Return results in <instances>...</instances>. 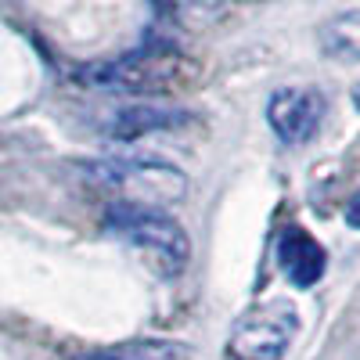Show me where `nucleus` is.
<instances>
[{
  "label": "nucleus",
  "instance_id": "obj_6",
  "mask_svg": "<svg viewBox=\"0 0 360 360\" xmlns=\"http://www.w3.org/2000/svg\"><path fill=\"white\" fill-rule=\"evenodd\" d=\"M278 263L281 274L295 285V288H310L324 278L328 266V252L317 238L303 227H285L278 238Z\"/></svg>",
  "mask_w": 360,
  "mask_h": 360
},
{
  "label": "nucleus",
  "instance_id": "obj_3",
  "mask_svg": "<svg viewBox=\"0 0 360 360\" xmlns=\"http://www.w3.org/2000/svg\"><path fill=\"white\" fill-rule=\"evenodd\" d=\"M195 76V65L173 47H141L130 51L115 62L90 65L79 72V79L94 90H115V94H169V90L184 86Z\"/></svg>",
  "mask_w": 360,
  "mask_h": 360
},
{
  "label": "nucleus",
  "instance_id": "obj_5",
  "mask_svg": "<svg viewBox=\"0 0 360 360\" xmlns=\"http://www.w3.org/2000/svg\"><path fill=\"white\" fill-rule=\"evenodd\" d=\"M324 119V94L314 86H281L266 101V123L288 148L307 144Z\"/></svg>",
  "mask_w": 360,
  "mask_h": 360
},
{
  "label": "nucleus",
  "instance_id": "obj_1",
  "mask_svg": "<svg viewBox=\"0 0 360 360\" xmlns=\"http://www.w3.org/2000/svg\"><path fill=\"white\" fill-rule=\"evenodd\" d=\"M83 176L98 191L112 195L119 205H152L173 209L188 195V176L176 166L152 162V159H98L83 162Z\"/></svg>",
  "mask_w": 360,
  "mask_h": 360
},
{
  "label": "nucleus",
  "instance_id": "obj_11",
  "mask_svg": "<svg viewBox=\"0 0 360 360\" xmlns=\"http://www.w3.org/2000/svg\"><path fill=\"white\" fill-rule=\"evenodd\" d=\"M353 105H356V112H360V83L353 86Z\"/></svg>",
  "mask_w": 360,
  "mask_h": 360
},
{
  "label": "nucleus",
  "instance_id": "obj_8",
  "mask_svg": "<svg viewBox=\"0 0 360 360\" xmlns=\"http://www.w3.org/2000/svg\"><path fill=\"white\" fill-rule=\"evenodd\" d=\"M317 44L335 62H360V8L328 18L317 29Z\"/></svg>",
  "mask_w": 360,
  "mask_h": 360
},
{
  "label": "nucleus",
  "instance_id": "obj_9",
  "mask_svg": "<svg viewBox=\"0 0 360 360\" xmlns=\"http://www.w3.org/2000/svg\"><path fill=\"white\" fill-rule=\"evenodd\" d=\"M184 346L176 342H127V346H115V349H101L86 360H184Z\"/></svg>",
  "mask_w": 360,
  "mask_h": 360
},
{
  "label": "nucleus",
  "instance_id": "obj_7",
  "mask_svg": "<svg viewBox=\"0 0 360 360\" xmlns=\"http://www.w3.org/2000/svg\"><path fill=\"white\" fill-rule=\"evenodd\" d=\"M184 119H191V115L180 112V108H166V105L141 101V105H130V108H123V112H115L108 123H105V134L115 137V141H134V137L155 134V130L180 127Z\"/></svg>",
  "mask_w": 360,
  "mask_h": 360
},
{
  "label": "nucleus",
  "instance_id": "obj_10",
  "mask_svg": "<svg viewBox=\"0 0 360 360\" xmlns=\"http://www.w3.org/2000/svg\"><path fill=\"white\" fill-rule=\"evenodd\" d=\"M342 213H346V224L360 231V191H356V195L346 202V209H342Z\"/></svg>",
  "mask_w": 360,
  "mask_h": 360
},
{
  "label": "nucleus",
  "instance_id": "obj_2",
  "mask_svg": "<svg viewBox=\"0 0 360 360\" xmlns=\"http://www.w3.org/2000/svg\"><path fill=\"white\" fill-rule=\"evenodd\" d=\"M105 227L123 238L130 249H137L148 263H152L162 278H176L191 259V242L188 231L173 213L152 205H108V220Z\"/></svg>",
  "mask_w": 360,
  "mask_h": 360
},
{
  "label": "nucleus",
  "instance_id": "obj_4",
  "mask_svg": "<svg viewBox=\"0 0 360 360\" xmlns=\"http://www.w3.org/2000/svg\"><path fill=\"white\" fill-rule=\"evenodd\" d=\"M299 332V310L292 299H266L238 317L224 342V360H285Z\"/></svg>",
  "mask_w": 360,
  "mask_h": 360
}]
</instances>
